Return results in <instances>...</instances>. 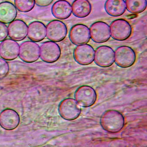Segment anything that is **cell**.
<instances>
[{
  "label": "cell",
  "mask_w": 147,
  "mask_h": 147,
  "mask_svg": "<svg viewBox=\"0 0 147 147\" xmlns=\"http://www.w3.org/2000/svg\"><path fill=\"white\" fill-rule=\"evenodd\" d=\"M72 6L65 0H59L54 3L52 7V13L57 19L65 20L71 16Z\"/></svg>",
  "instance_id": "cell-17"
},
{
  "label": "cell",
  "mask_w": 147,
  "mask_h": 147,
  "mask_svg": "<svg viewBox=\"0 0 147 147\" xmlns=\"http://www.w3.org/2000/svg\"><path fill=\"white\" fill-rule=\"evenodd\" d=\"M53 0H34L35 3L40 7H46L51 4Z\"/></svg>",
  "instance_id": "cell-25"
},
{
  "label": "cell",
  "mask_w": 147,
  "mask_h": 147,
  "mask_svg": "<svg viewBox=\"0 0 147 147\" xmlns=\"http://www.w3.org/2000/svg\"><path fill=\"white\" fill-rule=\"evenodd\" d=\"M8 36V27L5 24L0 22V42L7 38Z\"/></svg>",
  "instance_id": "cell-24"
},
{
  "label": "cell",
  "mask_w": 147,
  "mask_h": 147,
  "mask_svg": "<svg viewBox=\"0 0 147 147\" xmlns=\"http://www.w3.org/2000/svg\"><path fill=\"white\" fill-rule=\"evenodd\" d=\"M61 55L59 46L52 41H47L42 43L40 47V57L47 63H54L57 61Z\"/></svg>",
  "instance_id": "cell-8"
},
{
  "label": "cell",
  "mask_w": 147,
  "mask_h": 147,
  "mask_svg": "<svg viewBox=\"0 0 147 147\" xmlns=\"http://www.w3.org/2000/svg\"><path fill=\"white\" fill-rule=\"evenodd\" d=\"M89 30L92 40L96 43L106 42L111 37L110 27L105 22L98 21L93 23Z\"/></svg>",
  "instance_id": "cell-9"
},
{
  "label": "cell",
  "mask_w": 147,
  "mask_h": 147,
  "mask_svg": "<svg viewBox=\"0 0 147 147\" xmlns=\"http://www.w3.org/2000/svg\"><path fill=\"white\" fill-rule=\"evenodd\" d=\"M15 6L8 1L0 3V22L9 24L15 20L17 16Z\"/></svg>",
  "instance_id": "cell-18"
},
{
  "label": "cell",
  "mask_w": 147,
  "mask_h": 147,
  "mask_svg": "<svg viewBox=\"0 0 147 147\" xmlns=\"http://www.w3.org/2000/svg\"><path fill=\"white\" fill-rule=\"evenodd\" d=\"M94 60L97 65L100 67H110L115 62V52L108 46H100L95 52Z\"/></svg>",
  "instance_id": "cell-10"
},
{
  "label": "cell",
  "mask_w": 147,
  "mask_h": 147,
  "mask_svg": "<svg viewBox=\"0 0 147 147\" xmlns=\"http://www.w3.org/2000/svg\"><path fill=\"white\" fill-rule=\"evenodd\" d=\"M95 52L92 47L89 44L78 45L74 51V58L78 64L88 65L94 60Z\"/></svg>",
  "instance_id": "cell-11"
},
{
  "label": "cell",
  "mask_w": 147,
  "mask_h": 147,
  "mask_svg": "<svg viewBox=\"0 0 147 147\" xmlns=\"http://www.w3.org/2000/svg\"><path fill=\"white\" fill-rule=\"evenodd\" d=\"M107 13L111 16L117 17L122 15L126 10L124 0H107L105 5Z\"/></svg>",
  "instance_id": "cell-19"
},
{
  "label": "cell",
  "mask_w": 147,
  "mask_h": 147,
  "mask_svg": "<svg viewBox=\"0 0 147 147\" xmlns=\"http://www.w3.org/2000/svg\"><path fill=\"white\" fill-rule=\"evenodd\" d=\"M46 27L40 21H34L28 27V36L31 41L39 42L46 37Z\"/></svg>",
  "instance_id": "cell-16"
},
{
  "label": "cell",
  "mask_w": 147,
  "mask_h": 147,
  "mask_svg": "<svg viewBox=\"0 0 147 147\" xmlns=\"http://www.w3.org/2000/svg\"><path fill=\"white\" fill-rule=\"evenodd\" d=\"M8 30V36L16 41H22L28 36V25L20 20H14L10 23Z\"/></svg>",
  "instance_id": "cell-14"
},
{
  "label": "cell",
  "mask_w": 147,
  "mask_h": 147,
  "mask_svg": "<svg viewBox=\"0 0 147 147\" xmlns=\"http://www.w3.org/2000/svg\"><path fill=\"white\" fill-rule=\"evenodd\" d=\"M81 108L76 100L72 98L64 99L58 107V112L61 117L66 120L78 119L81 113Z\"/></svg>",
  "instance_id": "cell-2"
},
{
  "label": "cell",
  "mask_w": 147,
  "mask_h": 147,
  "mask_svg": "<svg viewBox=\"0 0 147 147\" xmlns=\"http://www.w3.org/2000/svg\"><path fill=\"white\" fill-rule=\"evenodd\" d=\"M69 38L74 45L86 44L91 38L89 28L84 24H76L70 31Z\"/></svg>",
  "instance_id": "cell-12"
},
{
  "label": "cell",
  "mask_w": 147,
  "mask_h": 147,
  "mask_svg": "<svg viewBox=\"0 0 147 147\" xmlns=\"http://www.w3.org/2000/svg\"><path fill=\"white\" fill-rule=\"evenodd\" d=\"M20 46L13 39H5L0 44V56L5 60H13L19 54Z\"/></svg>",
  "instance_id": "cell-13"
},
{
  "label": "cell",
  "mask_w": 147,
  "mask_h": 147,
  "mask_svg": "<svg viewBox=\"0 0 147 147\" xmlns=\"http://www.w3.org/2000/svg\"><path fill=\"white\" fill-rule=\"evenodd\" d=\"M14 3L16 9L23 13L31 11L36 4L34 0H14Z\"/></svg>",
  "instance_id": "cell-22"
},
{
  "label": "cell",
  "mask_w": 147,
  "mask_h": 147,
  "mask_svg": "<svg viewBox=\"0 0 147 147\" xmlns=\"http://www.w3.org/2000/svg\"><path fill=\"white\" fill-rule=\"evenodd\" d=\"M111 36L115 40L124 41L131 36L132 29L126 20L117 19L111 23L110 27Z\"/></svg>",
  "instance_id": "cell-4"
},
{
  "label": "cell",
  "mask_w": 147,
  "mask_h": 147,
  "mask_svg": "<svg viewBox=\"0 0 147 147\" xmlns=\"http://www.w3.org/2000/svg\"><path fill=\"white\" fill-rule=\"evenodd\" d=\"M9 66L8 62L2 58H0V79L4 78L9 74Z\"/></svg>",
  "instance_id": "cell-23"
},
{
  "label": "cell",
  "mask_w": 147,
  "mask_h": 147,
  "mask_svg": "<svg viewBox=\"0 0 147 147\" xmlns=\"http://www.w3.org/2000/svg\"><path fill=\"white\" fill-rule=\"evenodd\" d=\"M126 9L130 13L138 14L146 9L147 0H126Z\"/></svg>",
  "instance_id": "cell-21"
},
{
  "label": "cell",
  "mask_w": 147,
  "mask_h": 147,
  "mask_svg": "<svg viewBox=\"0 0 147 147\" xmlns=\"http://www.w3.org/2000/svg\"><path fill=\"white\" fill-rule=\"evenodd\" d=\"M20 122L19 115L13 109H5L0 114V125L6 130H13L18 126Z\"/></svg>",
  "instance_id": "cell-15"
},
{
  "label": "cell",
  "mask_w": 147,
  "mask_h": 147,
  "mask_svg": "<svg viewBox=\"0 0 147 147\" xmlns=\"http://www.w3.org/2000/svg\"><path fill=\"white\" fill-rule=\"evenodd\" d=\"M19 56L20 58L24 62H35L40 57V47L37 43L33 41H25L20 46Z\"/></svg>",
  "instance_id": "cell-5"
},
{
  "label": "cell",
  "mask_w": 147,
  "mask_h": 147,
  "mask_svg": "<svg viewBox=\"0 0 147 147\" xmlns=\"http://www.w3.org/2000/svg\"><path fill=\"white\" fill-rule=\"evenodd\" d=\"M72 13L78 18H84L90 14L92 5L88 0H75L72 4Z\"/></svg>",
  "instance_id": "cell-20"
},
{
  "label": "cell",
  "mask_w": 147,
  "mask_h": 147,
  "mask_svg": "<svg viewBox=\"0 0 147 147\" xmlns=\"http://www.w3.org/2000/svg\"><path fill=\"white\" fill-rule=\"evenodd\" d=\"M75 98L78 103L82 107H90L96 100V91L92 87L83 85L78 88L76 91Z\"/></svg>",
  "instance_id": "cell-7"
},
{
  "label": "cell",
  "mask_w": 147,
  "mask_h": 147,
  "mask_svg": "<svg viewBox=\"0 0 147 147\" xmlns=\"http://www.w3.org/2000/svg\"><path fill=\"white\" fill-rule=\"evenodd\" d=\"M135 52L128 46L119 47L115 52V61L121 68H128L134 65L136 61Z\"/></svg>",
  "instance_id": "cell-3"
},
{
  "label": "cell",
  "mask_w": 147,
  "mask_h": 147,
  "mask_svg": "<svg viewBox=\"0 0 147 147\" xmlns=\"http://www.w3.org/2000/svg\"><path fill=\"white\" fill-rule=\"evenodd\" d=\"M47 38L54 42L64 40L67 34V28L62 21L54 20L50 22L46 27Z\"/></svg>",
  "instance_id": "cell-6"
},
{
  "label": "cell",
  "mask_w": 147,
  "mask_h": 147,
  "mask_svg": "<svg viewBox=\"0 0 147 147\" xmlns=\"http://www.w3.org/2000/svg\"><path fill=\"white\" fill-rule=\"evenodd\" d=\"M100 123L105 131L109 133H117L120 131L124 126V117L118 111L108 110L101 117Z\"/></svg>",
  "instance_id": "cell-1"
}]
</instances>
